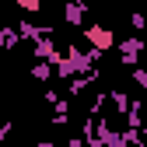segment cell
I'll use <instances>...</instances> for the list:
<instances>
[{
    "label": "cell",
    "mask_w": 147,
    "mask_h": 147,
    "mask_svg": "<svg viewBox=\"0 0 147 147\" xmlns=\"http://www.w3.org/2000/svg\"><path fill=\"white\" fill-rule=\"evenodd\" d=\"M140 53H144V42H140V39L119 42V60H123V67H137V63H140Z\"/></svg>",
    "instance_id": "obj_1"
}]
</instances>
